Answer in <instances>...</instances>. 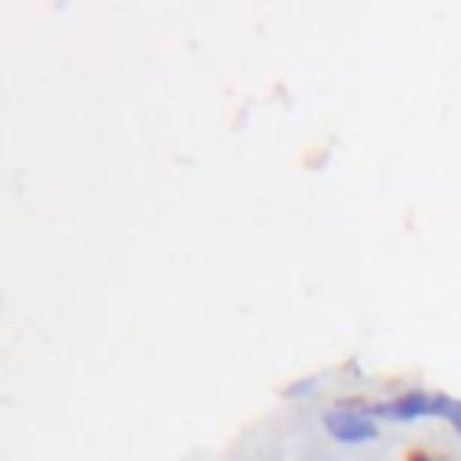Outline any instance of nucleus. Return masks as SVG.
<instances>
[{
  "instance_id": "obj_1",
  "label": "nucleus",
  "mask_w": 461,
  "mask_h": 461,
  "mask_svg": "<svg viewBox=\"0 0 461 461\" xmlns=\"http://www.w3.org/2000/svg\"><path fill=\"white\" fill-rule=\"evenodd\" d=\"M324 432L342 443V447H360V443H375L382 436L378 421L364 411V403H335L324 411Z\"/></svg>"
},
{
  "instance_id": "obj_2",
  "label": "nucleus",
  "mask_w": 461,
  "mask_h": 461,
  "mask_svg": "<svg viewBox=\"0 0 461 461\" xmlns=\"http://www.w3.org/2000/svg\"><path fill=\"white\" fill-rule=\"evenodd\" d=\"M364 411H367L375 421H418V418H439V393L407 389V393H400V396L364 403Z\"/></svg>"
},
{
  "instance_id": "obj_3",
  "label": "nucleus",
  "mask_w": 461,
  "mask_h": 461,
  "mask_svg": "<svg viewBox=\"0 0 461 461\" xmlns=\"http://www.w3.org/2000/svg\"><path fill=\"white\" fill-rule=\"evenodd\" d=\"M439 418L454 429V436H461V400H454V396L439 393Z\"/></svg>"
}]
</instances>
